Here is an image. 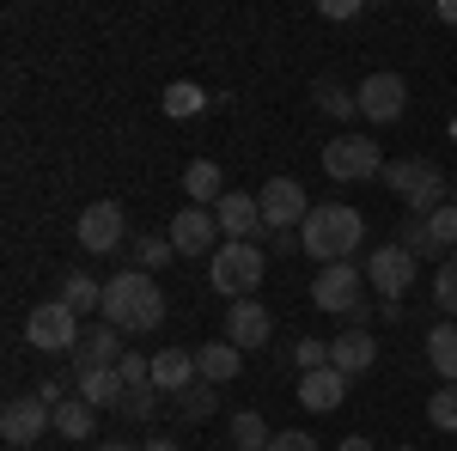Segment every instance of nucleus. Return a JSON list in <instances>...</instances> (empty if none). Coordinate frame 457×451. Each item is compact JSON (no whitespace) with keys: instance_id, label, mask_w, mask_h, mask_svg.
<instances>
[{"instance_id":"23","label":"nucleus","mask_w":457,"mask_h":451,"mask_svg":"<svg viewBox=\"0 0 457 451\" xmlns=\"http://www.w3.org/2000/svg\"><path fill=\"white\" fill-rule=\"evenodd\" d=\"M79 397H86L92 409H122L129 384H122V372H116V366H110V372H79Z\"/></svg>"},{"instance_id":"19","label":"nucleus","mask_w":457,"mask_h":451,"mask_svg":"<svg viewBox=\"0 0 457 451\" xmlns=\"http://www.w3.org/2000/svg\"><path fill=\"white\" fill-rule=\"evenodd\" d=\"M153 384H159V390H171V397H183L189 384H202L195 354H189V347H159V354H153Z\"/></svg>"},{"instance_id":"37","label":"nucleus","mask_w":457,"mask_h":451,"mask_svg":"<svg viewBox=\"0 0 457 451\" xmlns=\"http://www.w3.org/2000/svg\"><path fill=\"white\" fill-rule=\"evenodd\" d=\"M116 372H122V384H153V360H146V354H122Z\"/></svg>"},{"instance_id":"21","label":"nucleus","mask_w":457,"mask_h":451,"mask_svg":"<svg viewBox=\"0 0 457 451\" xmlns=\"http://www.w3.org/2000/svg\"><path fill=\"white\" fill-rule=\"evenodd\" d=\"M183 196H189V208H220V196H226V177L213 159H195L189 171H183Z\"/></svg>"},{"instance_id":"17","label":"nucleus","mask_w":457,"mask_h":451,"mask_svg":"<svg viewBox=\"0 0 457 451\" xmlns=\"http://www.w3.org/2000/svg\"><path fill=\"white\" fill-rule=\"evenodd\" d=\"M299 403H305L312 415H329V409H342V403H348V379H342L336 366L299 372Z\"/></svg>"},{"instance_id":"4","label":"nucleus","mask_w":457,"mask_h":451,"mask_svg":"<svg viewBox=\"0 0 457 451\" xmlns=\"http://www.w3.org/2000/svg\"><path fill=\"white\" fill-rule=\"evenodd\" d=\"M262 269H269L262 244H220L208 263V280H213V293H226V299H256Z\"/></svg>"},{"instance_id":"2","label":"nucleus","mask_w":457,"mask_h":451,"mask_svg":"<svg viewBox=\"0 0 457 451\" xmlns=\"http://www.w3.org/2000/svg\"><path fill=\"white\" fill-rule=\"evenodd\" d=\"M360 244H366V220H360L348 202H323V208H312V220L299 226V250L317 256L323 269H329V263H353Z\"/></svg>"},{"instance_id":"11","label":"nucleus","mask_w":457,"mask_h":451,"mask_svg":"<svg viewBox=\"0 0 457 451\" xmlns=\"http://www.w3.org/2000/svg\"><path fill=\"white\" fill-rule=\"evenodd\" d=\"M353 98H360V116L366 122H396L409 110V79L403 73H366Z\"/></svg>"},{"instance_id":"10","label":"nucleus","mask_w":457,"mask_h":451,"mask_svg":"<svg viewBox=\"0 0 457 451\" xmlns=\"http://www.w3.org/2000/svg\"><path fill=\"white\" fill-rule=\"evenodd\" d=\"M366 287H372V293H385L390 305H396V299L415 287V256H409L403 244H378V250L366 256Z\"/></svg>"},{"instance_id":"14","label":"nucleus","mask_w":457,"mask_h":451,"mask_svg":"<svg viewBox=\"0 0 457 451\" xmlns=\"http://www.w3.org/2000/svg\"><path fill=\"white\" fill-rule=\"evenodd\" d=\"M269 336H275V317H269V305L262 299H232L226 305V342L238 347H269Z\"/></svg>"},{"instance_id":"12","label":"nucleus","mask_w":457,"mask_h":451,"mask_svg":"<svg viewBox=\"0 0 457 451\" xmlns=\"http://www.w3.org/2000/svg\"><path fill=\"white\" fill-rule=\"evenodd\" d=\"M213 220H220V238H226V244L269 238V232H262V202L245 196V189H226V196H220V208H213Z\"/></svg>"},{"instance_id":"42","label":"nucleus","mask_w":457,"mask_h":451,"mask_svg":"<svg viewBox=\"0 0 457 451\" xmlns=\"http://www.w3.org/2000/svg\"><path fill=\"white\" fill-rule=\"evenodd\" d=\"M141 451H177V439H153V446H141Z\"/></svg>"},{"instance_id":"30","label":"nucleus","mask_w":457,"mask_h":451,"mask_svg":"<svg viewBox=\"0 0 457 451\" xmlns=\"http://www.w3.org/2000/svg\"><path fill=\"white\" fill-rule=\"evenodd\" d=\"M202 104H208V92H202V86H189V79L165 86V116H195Z\"/></svg>"},{"instance_id":"24","label":"nucleus","mask_w":457,"mask_h":451,"mask_svg":"<svg viewBox=\"0 0 457 451\" xmlns=\"http://www.w3.org/2000/svg\"><path fill=\"white\" fill-rule=\"evenodd\" d=\"M92 427H98V409H92L86 397H68V403L55 409V433H62V439H92Z\"/></svg>"},{"instance_id":"5","label":"nucleus","mask_w":457,"mask_h":451,"mask_svg":"<svg viewBox=\"0 0 457 451\" xmlns=\"http://www.w3.org/2000/svg\"><path fill=\"white\" fill-rule=\"evenodd\" d=\"M256 202H262V232L269 238H287V232H299L312 220V202H305V183L299 177H269L256 189Z\"/></svg>"},{"instance_id":"40","label":"nucleus","mask_w":457,"mask_h":451,"mask_svg":"<svg viewBox=\"0 0 457 451\" xmlns=\"http://www.w3.org/2000/svg\"><path fill=\"white\" fill-rule=\"evenodd\" d=\"M92 451H135V446H129V439H98Z\"/></svg>"},{"instance_id":"15","label":"nucleus","mask_w":457,"mask_h":451,"mask_svg":"<svg viewBox=\"0 0 457 451\" xmlns=\"http://www.w3.org/2000/svg\"><path fill=\"white\" fill-rule=\"evenodd\" d=\"M122 232H129V220L116 202H92V208L79 213V244L92 250V256H110V250H122Z\"/></svg>"},{"instance_id":"3","label":"nucleus","mask_w":457,"mask_h":451,"mask_svg":"<svg viewBox=\"0 0 457 451\" xmlns=\"http://www.w3.org/2000/svg\"><path fill=\"white\" fill-rule=\"evenodd\" d=\"M385 189L390 196H403V208L409 213H433L452 202V183H445V171L433 165V159H390L385 165Z\"/></svg>"},{"instance_id":"32","label":"nucleus","mask_w":457,"mask_h":451,"mask_svg":"<svg viewBox=\"0 0 457 451\" xmlns=\"http://www.w3.org/2000/svg\"><path fill=\"white\" fill-rule=\"evenodd\" d=\"M213 403H220V397H213V384H189V390L177 397L183 421H208V415H213Z\"/></svg>"},{"instance_id":"27","label":"nucleus","mask_w":457,"mask_h":451,"mask_svg":"<svg viewBox=\"0 0 457 451\" xmlns=\"http://www.w3.org/2000/svg\"><path fill=\"white\" fill-rule=\"evenodd\" d=\"M427 421H433L439 433H457V384H439V390L427 397Z\"/></svg>"},{"instance_id":"33","label":"nucleus","mask_w":457,"mask_h":451,"mask_svg":"<svg viewBox=\"0 0 457 451\" xmlns=\"http://www.w3.org/2000/svg\"><path fill=\"white\" fill-rule=\"evenodd\" d=\"M317 104L329 110V116H353V110H360V98H353L348 86H336V79H317Z\"/></svg>"},{"instance_id":"44","label":"nucleus","mask_w":457,"mask_h":451,"mask_svg":"<svg viewBox=\"0 0 457 451\" xmlns=\"http://www.w3.org/2000/svg\"><path fill=\"white\" fill-rule=\"evenodd\" d=\"M452 208H457V183H452Z\"/></svg>"},{"instance_id":"26","label":"nucleus","mask_w":457,"mask_h":451,"mask_svg":"<svg viewBox=\"0 0 457 451\" xmlns=\"http://www.w3.org/2000/svg\"><path fill=\"white\" fill-rule=\"evenodd\" d=\"M269 421L256 415V409H245V415H232V451H269Z\"/></svg>"},{"instance_id":"16","label":"nucleus","mask_w":457,"mask_h":451,"mask_svg":"<svg viewBox=\"0 0 457 451\" xmlns=\"http://www.w3.org/2000/svg\"><path fill=\"white\" fill-rule=\"evenodd\" d=\"M122 330L116 323H92L86 336H79V347H73V372H110V366H122Z\"/></svg>"},{"instance_id":"28","label":"nucleus","mask_w":457,"mask_h":451,"mask_svg":"<svg viewBox=\"0 0 457 451\" xmlns=\"http://www.w3.org/2000/svg\"><path fill=\"white\" fill-rule=\"evenodd\" d=\"M171 256H177L171 238H135V269H141V275H159Z\"/></svg>"},{"instance_id":"31","label":"nucleus","mask_w":457,"mask_h":451,"mask_svg":"<svg viewBox=\"0 0 457 451\" xmlns=\"http://www.w3.org/2000/svg\"><path fill=\"white\" fill-rule=\"evenodd\" d=\"M396 244H403V250H409L415 263H421V256H433V232H427V220H421V213H409V220H403Z\"/></svg>"},{"instance_id":"7","label":"nucleus","mask_w":457,"mask_h":451,"mask_svg":"<svg viewBox=\"0 0 457 451\" xmlns=\"http://www.w3.org/2000/svg\"><path fill=\"white\" fill-rule=\"evenodd\" d=\"M79 312H68L62 299H49V305H37L31 317H25V342L43 347V354H73L79 347Z\"/></svg>"},{"instance_id":"29","label":"nucleus","mask_w":457,"mask_h":451,"mask_svg":"<svg viewBox=\"0 0 457 451\" xmlns=\"http://www.w3.org/2000/svg\"><path fill=\"white\" fill-rule=\"evenodd\" d=\"M433 299H439V312L457 323V250L439 263V275H433Z\"/></svg>"},{"instance_id":"8","label":"nucleus","mask_w":457,"mask_h":451,"mask_svg":"<svg viewBox=\"0 0 457 451\" xmlns=\"http://www.w3.org/2000/svg\"><path fill=\"white\" fill-rule=\"evenodd\" d=\"M43 433H55V409H49L37 390H31V397H12V403L0 409V439H6L12 451L37 446Z\"/></svg>"},{"instance_id":"13","label":"nucleus","mask_w":457,"mask_h":451,"mask_svg":"<svg viewBox=\"0 0 457 451\" xmlns=\"http://www.w3.org/2000/svg\"><path fill=\"white\" fill-rule=\"evenodd\" d=\"M165 238L177 244V256H208V250H220V220H213V208H189L183 202Z\"/></svg>"},{"instance_id":"41","label":"nucleus","mask_w":457,"mask_h":451,"mask_svg":"<svg viewBox=\"0 0 457 451\" xmlns=\"http://www.w3.org/2000/svg\"><path fill=\"white\" fill-rule=\"evenodd\" d=\"M439 19H445V25H457V0H445V6H439Z\"/></svg>"},{"instance_id":"9","label":"nucleus","mask_w":457,"mask_h":451,"mask_svg":"<svg viewBox=\"0 0 457 451\" xmlns=\"http://www.w3.org/2000/svg\"><path fill=\"white\" fill-rule=\"evenodd\" d=\"M360 280L366 269H353V263H329V269H317L312 280V305L317 312H336V317H353L366 299H360Z\"/></svg>"},{"instance_id":"35","label":"nucleus","mask_w":457,"mask_h":451,"mask_svg":"<svg viewBox=\"0 0 457 451\" xmlns=\"http://www.w3.org/2000/svg\"><path fill=\"white\" fill-rule=\"evenodd\" d=\"M427 232H433V250H452V244H457V208H452V202L427 213Z\"/></svg>"},{"instance_id":"20","label":"nucleus","mask_w":457,"mask_h":451,"mask_svg":"<svg viewBox=\"0 0 457 451\" xmlns=\"http://www.w3.org/2000/svg\"><path fill=\"white\" fill-rule=\"evenodd\" d=\"M238 366H245V354H238L232 342H202L195 347V372H202V384H232Z\"/></svg>"},{"instance_id":"25","label":"nucleus","mask_w":457,"mask_h":451,"mask_svg":"<svg viewBox=\"0 0 457 451\" xmlns=\"http://www.w3.org/2000/svg\"><path fill=\"white\" fill-rule=\"evenodd\" d=\"M62 305H68V312H104V287H98V280L92 275H68L62 280Z\"/></svg>"},{"instance_id":"36","label":"nucleus","mask_w":457,"mask_h":451,"mask_svg":"<svg viewBox=\"0 0 457 451\" xmlns=\"http://www.w3.org/2000/svg\"><path fill=\"white\" fill-rule=\"evenodd\" d=\"M293 360H299V372H317V366H329V342L299 336V342H293Z\"/></svg>"},{"instance_id":"38","label":"nucleus","mask_w":457,"mask_h":451,"mask_svg":"<svg viewBox=\"0 0 457 451\" xmlns=\"http://www.w3.org/2000/svg\"><path fill=\"white\" fill-rule=\"evenodd\" d=\"M269 451H323L312 439V433H299V427H287V433H275V439H269Z\"/></svg>"},{"instance_id":"34","label":"nucleus","mask_w":457,"mask_h":451,"mask_svg":"<svg viewBox=\"0 0 457 451\" xmlns=\"http://www.w3.org/2000/svg\"><path fill=\"white\" fill-rule=\"evenodd\" d=\"M153 409H159V384H129L122 415H129V421H153Z\"/></svg>"},{"instance_id":"1","label":"nucleus","mask_w":457,"mask_h":451,"mask_svg":"<svg viewBox=\"0 0 457 451\" xmlns=\"http://www.w3.org/2000/svg\"><path fill=\"white\" fill-rule=\"evenodd\" d=\"M104 323H116L122 336H129V330H135V336L159 330V323H165V293H159V280L141 275V269L110 275L104 280Z\"/></svg>"},{"instance_id":"6","label":"nucleus","mask_w":457,"mask_h":451,"mask_svg":"<svg viewBox=\"0 0 457 451\" xmlns=\"http://www.w3.org/2000/svg\"><path fill=\"white\" fill-rule=\"evenodd\" d=\"M323 171L336 177V183H366V177L385 171V159H378V140L366 135H336L323 146Z\"/></svg>"},{"instance_id":"39","label":"nucleus","mask_w":457,"mask_h":451,"mask_svg":"<svg viewBox=\"0 0 457 451\" xmlns=\"http://www.w3.org/2000/svg\"><path fill=\"white\" fill-rule=\"evenodd\" d=\"M342 451H372V439H366V433H353V439H342Z\"/></svg>"},{"instance_id":"22","label":"nucleus","mask_w":457,"mask_h":451,"mask_svg":"<svg viewBox=\"0 0 457 451\" xmlns=\"http://www.w3.org/2000/svg\"><path fill=\"white\" fill-rule=\"evenodd\" d=\"M427 366L445 384H457V323H433L427 330Z\"/></svg>"},{"instance_id":"18","label":"nucleus","mask_w":457,"mask_h":451,"mask_svg":"<svg viewBox=\"0 0 457 451\" xmlns=\"http://www.w3.org/2000/svg\"><path fill=\"white\" fill-rule=\"evenodd\" d=\"M329 366H336L342 379H360V372H372V366H378V336H366V330H348V336H336V342H329Z\"/></svg>"},{"instance_id":"43","label":"nucleus","mask_w":457,"mask_h":451,"mask_svg":"<svg viewBox=\"0 0 457 451\" xmlns=\"http://www.w3.org/2000/svg\"><path fill=\"white\" fill-rule=\"evenodd\" d=\"M390 451H421V446H390Z\"/></svg>"}]
</instances>
